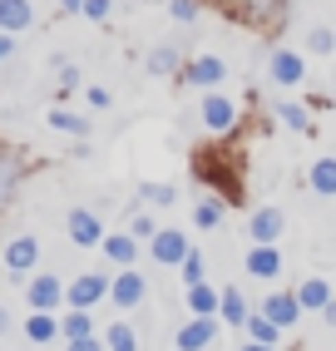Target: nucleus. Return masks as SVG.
<instances>
[{
	"label": "nucleus",
	"instance_id": "1a4fd4ad",
	"mask_svg": "<svg viewBox=\"0 0 336 351\" xmlns=\"http://www.w3.org/2000/svg\"><path fill=\"white\" fill-rule=\"evenodd\" d=\"M154 263H163V267H183V257L188 252H193V247H188V238H183V232H173V228H163V232H154Z\"/></svg>",
	"mask_w": 336,
	"mask_h": 351
},
{
	"label": "nucleus",
	"instance_id": "cd10ccee",
	"mask_svg": "<svg viewBox=\"0 0 336 351\" xmlns=\"http://www.w3.org/2000/svg\"><path fill=\"white\" fill-rule=\"evenodd\" d=\"M139 193L149 198L154 208H173V203H178V189H173V183H143Z\"/></svg>",
	"mask_w": 336,
	"mask_h": 351
},
{
	"label": "nucleus",
	"instance_id": "9b49d317",
	"mask_svg": "<svg viewBox=\"0 0 336 351\" xmlns=\"http://www.w3.org/2000/svg\"><path fill=\"white\" fill-rule=\"evenodd\" d=\"M35 257H40V243L30 238V232H20V238L5 243V272H10V277L30 272V267H35Z\"/></svg>",
	"mask_w": 336,
	"mask_h": 351
},
{
	"label": "nucleus",
	"instance_id": "a878e982",
	"mask_svg": "<svg viewBox=\"0 0 336 351\" xmlns=\"http://www.w3.org/2000/svg\"><path fill=\"white\" fill-rule=\"evenodd\" d=\"M50 124H55L60 134H75V138L89 134V119H80V114H69V109H50Z\"/></svg>",
	"mask_w": 336,
	"mask_h": 351
},
{
	"label": "nucleus",
	"instance_id": "39448f33",
	"mask_svg": "<svg viewBox=\"0 0 336 351\" xmlns=\"http://www.w3.org/2000/svg\"><path fill=\"white\" fill-rule=\"evenodd\" d=\"M228 80V64L218 55H198V60H188L183 69V84H193V89H218Z\"/></svg>",
	"mask_w": 336,
	"mask_h": 351
},
{
	"label": "nucleus",
	"instance_id": "f257e3e1",
	"mask_svg": "<svg viewBox=\"0 0 336 351\" xmlns=\"http://www.w3.org/2000/svg\"><path fill=\"white\" fill-rule=\"evenodd\" d=\"M223 5L252 30H277L287 15V0H223Z\"/></svg>",
	"mask_w": 336,
	"mask_h": 351
},
{
	"label": "nucleus",
	"instance_id": "72a5a7b5",
	"mask_svg": "<svg viewBox=\"0 0 336 351\" xmlns=\"http://www.w3.org/2000/svg\"><path fill=\"white\" fill-rule=\"evenodd\" d=\"M55 69H60V89H75L80 84V69L69 64V60H55Z\"/></svg>",
	"mask_w": 336,
	"mask_h": 351
},
{
	"label": "nucleus",
	"instance_id": "f03ea898",
	"mask_svg": "<svg viewBox=\"0 0 336 351\" xmlns=\"http://www.w3.org/2000/svg\"><path fill=\"white\" fill-rule=\"evenodd\" d=\"M109 287H114V277H104V272H80L75 277V282H69L64 287V302H69V307H99V302L109 297Z\"/></svg>",
	"mask_w": 336,
	"mask_h": 351
},
{
	"label": "nucleus",
	"instance_id": "4468645a",
	"mask_svg": "<svg viewBox=\"0 0 336 351\" xmlns=\"http://www.w3.org/2000/svg\"><path fill=\"white\" fill-rule=\"evenodd\" d=\"M262 317H272V322L282 326V332H287V326H292V322L302 317V302H297V292H272L267 302H262Z\"/></svg>",
	"mask_w": 336,
	"mask_h": 351
},
{
	"label": "nucleus",
	"instance_id": "7c9ffc66",
	"mask_svg": "<svg viewBox=\"0 0 336 351\" xmlns=\"http://www.w3.org/2000/svg\"><path fill=\"white\" fill-rule=\"evenodd\" d=\"M203 272H208L203 252H188V257H183V282H188V287H198V282H203Z\"/></svg>",
	"mask_w": 336,
	"mask_h": 351
},
{
	"label": "nucleus",
	"instance_id": "c9c22d12",
	"mask_svg": "<svg viewBox=\"0 0 336 351\" xmlns=\"http://www.w3.org/2000/svg\"><path fill=\"white\" fill-rule=\"evenodd\" d=\"M129 232H134V238H154L158 228H154V218H149V213H134V228H129Z\"/></svg>",
	"mask_w": 336,
	"mask_h": 351
},
{
	"label": "nucleus",
	"instance_id": "5701e85b",
	"mask_svg": "<svg viewBox=\"0 0 336 351\" xmlns=\"http://www.w3.org/2000/svg\"><path fill=\"white\" fill-rule=\"evenodd\" d=\"M173 69H178V45H154V50H149V75H173Z\"/></svg>",
	"mask_w": 336,
	"mask_h": 351
},
{
	"label": "nucleus",
	"instance_id": "9d476101",
	"mask_svg": "<svg viewBox=\"0 0 336 351\" xmlns=\"http://www.w3.org/2000/svg\"><path fill=\"white\" fill-rule=\"evenodd\" d=\"M109 302L119 312H134L139 302H143V277H139V267H124L114 277V287H109Z\"/></svg>",
	"mask_w": 336,
	"mask_h": 351
},
{
	"label": "nucleus",
	"instance_id": "dca6fc26",
	"mask_svg": "<svg viewBox=\"0 0 336 351\" xmlns=\"http://www.w3.org/2000/svg\"><path fill=\"white\" fill-rule=\"evenodd\" d=\"M30 20H35V5H30V0H0V30L20 35V30H30Z\"/></svg>",
	"mask_w": 336,
	"mask_h": 351
},
{
	"label": "nucleus",
	"instance_id": "6ab92c4d",
	"mask_svg": "<svg viewBox=\"0 0 336 351\" xmlns=\"http://www.w3.org/2000/svg\"><path fill=\"white\" fill-rule=\"evenodd\" d=\"M297 302L311 312H326V302H331V287H326V277H307V282L297 287Z\"/></svg>",
	"mask_w": 336,
	"mask_h": 351
},
{
	"label": "nucleus",
	"instance_id": "c85d7f7f",
	"mask_svg": "<svg viewBox=\"0 0 336 351\" xmlns=\"http://www.w3.org/2000/svg\"><path fill=\"white\" fill-rule=\"evenodd\" d=\"M277 119L287 124V129H297V134H307L311 124H307V109L302 104H277Z\"/></svg>",
	"mask_w": 336,
	"mask_h": 351
},
{
	"label": "nucleus",
	"instance_id": "b1692460",
	"mask_svg": "<svg viewBox=\"0 0 336 351\" xmlns=\"http://www.w3.org/2000/svg\"><path fill=\"white\" fill-rule=\"evenodd\" d=\"M243 326H248V337H252V341H262V346H277V337H282V326H277L272 317H262V312H257V317H248Z\"/></svg>",
	"mask_w": 336,
	"mask_h": 351
},
{
	"label": "nucleus",
	"instance_id": "37998d69",
	"mask_svg": "<svg viewBox=\"0 0 336 351\" xmlns=\"http://www.w3.org/2000/svg\"><path fill=\"white\" fill-rule=\"evenodd\" d=\"M243 351H277V346H262V341H248Z\"/></svg>",
	"mask_w": 336,
	"mask_h": 351
},
{
	"label": "nucleus",
	"instance_id": "4be33fe9",
	"mask_svg": "<svg viewBox=\"0 0 336 351\" xmlns=\"http://www.w3.org/2000/svg\"><path fill=\"white\" fill-rule=\"evenodd\" d=\"M218 317L228 322V326H243L252 312H248V302H243V292L237 287H223V307H218Z\"/></svg>",
	"mask_w": 336,
	"mask_h": 351
},
{
	"label": "nucleus",
	"instance_id": "a211bd4d",
	"mask_svg": "<svg viewBox=\"0 0 336 351\" xmlns=\"http://www.w3.org/2000/svg\"><path fill=\"white\" fill-rule=\"evenodd\" d=\"M60 337H64V341H80V337H94V317H89L84 307H69V312L60 317Z\"/></svg>",
	"mask_w": 336,
	"mask_h": 351
},
{
	"label": "nucleus",
	"instance_id": "412c9836",
	"mask_svg": "<svg viewBox=\"0 0 336 351\" xmlns=\"http://www.w3.org/2000/svg\"><path fill=\"white\" fill-rule=\"evenodd\" d=\"M25 337H30L35 346L55 341V337H60V317H55V312H35V317L25 322Z\"/></svg>",
	"mask_w": 336,
	"mask_h": 351
},
{
	"label": "nucleus",
	"instance_id": "c756f323",
	"mask_svg": "<svg viewBox=\"0 0 336 351\" xmlns=\"http://www.w3.org/2000/svg\"><path fill=\"white\" fill-rule=\"evenodd\" d=\"M193 223H198L203 232H208V228H218V223H223V203H213V198L198 203V208H193Z\"/></svg>",
	"mask_w": 336,
	"mask_h": 351
},
{
	"label": "nucleus",
	"instance_id": "0eeeda50",
	"mask_svg": "<svg viewBox=\"0 0 336 351\" xmlns=\"http://www.w3.org/2000/svg\"><path fill=\"white\" fill-rule=\"evenodd\" d=\"M243 267L248 277H257V282H267V277H282V252L272 243H252L248 257H243Z\"/></svg>",
	"mask_w": 336,
	"mask_h": 351
},
{
	"label": "nucleus",
	"instance_id": "aec40b11",
	"mask_svg": "<svg viewBox=\"0 0 336 351\" xmlns=\"http://www.w3.org/2000/svg\"><path fill=\"white\" fill-rule=\"evenodd\" d=\"M311 193H317V198H336V158H317V163H311Z\"/></svg>",
	"mask_w": 336,
	"mask_h": 351
},
{
	"label": "nucleus",
	"instance_id": "bb28decb",
	"mask_svg": "<svg viewBox=\"0 0 336 351\" xmlns=\"http://www.w3.org/2000/svg\"><path fill=\"white\" fill-rule=\"evenodd\" d=\"M15 183H20V163L15 158H0V208L15 198Z\"/></svg>",
	"mask_w": 336,
	"mask_h": 351
},
{
	"label": "nucleus",
	"instance_id": "6e6552de",
	"mask_svg": "<svg viewBox=\"0 0 336 351\" xmlns=\"http://www.w3.org/2000/svg\"><path fill=\"white\" fill-rule=\"evenodd\" d=\"M198 119H203V129H208V134H228V129L237 124V104H232L228 95H208Z\"/></svg>",
	"mask_w": 336,
	"mask_h": 351
},
{
	"label": "nucleus",
	"instance_id": "e433bc0d",
	"mask_svg": "<svg viewBox=\"0 0 336 351\" xmlns=\"http://www.w3.org/2000/svg\"><path fill=\"white\" fill-rule=\"evenodd\" d=\"M168 10H173V20H193V15H198L193 0H168Z\"/></svg>",
	"mask_w": 336,
	"mask_h": 351
},
{
	"label": "nucleus",
	"instance_id": "79ce46f5",
	"mask_svg": "<svg viewBox=\"0 0 336 351\" xmlns=\"http://www.w3.org/2000/svg\"><path fill=\"white\" fill-rule=\"evenodd\" d=\"M5 332H10V312H5V307H0V337H5Z\"/></svg>",
	"mask_w": 336,
	"mask_h": 351
},
{
	"label": "nucleus",
	"instance_id": "393cba45",
	"mask_svg": "<svg viewBox=\"0 0 336 351\" xmlns=\"http://www.w3.org/2000/svg\"><path fill=\"white\" fill-rule=\"evenodd\" d=\"M104 346H109V351H139V337H134L129 322H114L109 332H104Z\"/></svg>",
	"mask_w": 336,
	"mask_h": 351
},
{
	"label": "nucleus",
	"instance_id": "a19ab883",
	"mask_svg": "<svg viewBox=\"0 0 336 351\" xmlns=\"http://www.w3.org/2000/svg\"><path fill=\"white\" fill-rule=\"evenodd\" d=\"M322 317H326V326H336V297L326 302V312H322Z\"/></svg>",
	"mask_w": 336,
	"mask_h": 351
},
{
	"label": "nucleus",
	"instance_id": "7ed1b4c3",
	"mask_svg": "<svg viewBox=\"0 0 336 351\" xmlns=\"http://www.w3.org/2000/svg\"><path fill=\"white\" fill-rule=\"evenodd\" d=\"M64 232H69V243H75V247H99V243L109 238V232H104V223L94 218L89 208H75V213L64 218Z\"/></svg>",
	"mask_w": 336,
	"mask_h": 351
},
{
	"label": "nucleus",
	"instance_id": "2f4dec72",
	"mask_svg": "<svg viewBox=\"0 0 336 351\" xmlns=\"http://www.w3.org/2000/svg\"><path fill=\"white\" fill-rule=\"evenodd\" d=\"M307 50H311V55H331V50H336V35L317 25V30H311V35H307Z\"/></svg>",
	"mask_w": 336,
	"mask_h": 351
},
{
	"label": "nucleus",
	"instance_id": "ea45409f",
	"mask_svg": "<svg viewBox=\"0 0 336 351\" xmlns=\"http://www.w3.org/2000/svg\"><path fill=\"white\" fill-rule=\"evenodd\" d=\"M60 10H64V15H80V10H84V0H60Z\"/></svg>",
	"mask_w": 336,
	"mask_h": 351
},
{
	"label": "nucleus",
	"instance_id": "ddd939ff",
	"mask_svg": "<svg viewBox=\"0 0 336 351\" xmlns=\"http://www.w3.org/2000/svg\"><path fill=\"white\" fill-rule=\"evenodd\" d=\"M282 208H257V213H252V223H248V238L252 243H272L277 247V238H282Z\"/></svg>",
	"mask_w": 336,
	"mask_h": 351
},
{
	"label": "nucleus",
	"instance_id": "f704fd0d",
	"mask_svg": "<svg viewBox=\"0 0 336 351\" xmlns=\"http://www.w3.org/2000/svg\"><path fill=\"white\" fill-rule=\"evenodd\" d=\"M64 351H109L104 337H80V341H64Z\"/></svg>",
	"mask_w": 336,
	"mask_h": 351
},
{
	"label": "nucleus",
	"instance_id": "f3484780",
	"mask_svg": "<svg viewBox=\"0 0 336 351\" xmlns=\"http://www.w3.org/2000/svg\"><path fill=\"white\" fill-rule=\"evenodd\" d=\"M218 307H223V292H213L208 282L188 287V312L193 317H218Z\"/></svg>",
	"mask_w": 336,
	"mask_h": 351
},
{
	"label": "nucleus",
	"instance_id": "4c0bfd02",
	"mask_svg": "<svg viewBox=\"0 0 336 351\" xmlns=\"http://www.w3.org/2000/svg\"><path fill=\"white\" fill-rule=\"evenodd\" d=\"M10 55H15V35H10V30H0V64H5Z\"/></svg>",
	"mask_w": 336,
	"mask_h": 351
},
{
	"label": "nucleus",
	"instance_id": "58836bf2",
	"mask_svg": "<svg viewBox=\"0 0 336 351\" xmlns=\"http://www.w3.org/2000/svg\"><path fill=\"white\" fill-rule=\"evenodd\" d=\"M89 104L94 109H109V89H89Z\"/></svg>",
	"mask_w": 336,
	"mask_h": 351
},
{
	"label": "nucleus",
	"instance_id": "423d86ee",
	"mask_svg": "<svg viewBox=\"0 0 336 351\" xmlns=\"http://www.w3.org/2000/svg\"><path fill=\"white\" fill-rule=\"evenodd\" d=\"M213 337H218V317H193V322H183V326H178L173 346H178V351H208Z\"/></svg>",
	"mask_w": 336,
	"mask_h": 351
},
{
	"label": "nucleus",
	"instance_id": "2eb2a0df",
	"mask_svg": "<svg viewBox=\"0 0 336 351\" xmlns=\"http://www.w3.org/2000/svg\"><path fill=\"white\" fill-rule=\"evenodd\" d=\"M99 247H104V257L114 267H134L139 263V238H134V232H109Z\"/></svg>",
	"mask_w": 336,
	"mask_h": 351
},
{
	"label": "nucleus",
	"instance_id": "f8f14e48",
	"mask_svg": "<svg viewBox=\"0 0 336 351\" xmlns=\"http://www.w3.org/2000/svg\"><path fill=\"white\" fill-rule=\"evenodd\" d=\"M64 302V282L55 272H45V277H30V307L35 312H55Z\"/></svg>",
	"mask_w": 336,
	"mask_h": 351
},
{
	"label": "nucleus",
	"instance_id": "473e14b6",
	"mask_svg": "<svg viewBox=\"0 0 336 351\" xmlns=\"http://www.w3.org/2000/svg\"><path fill=\"white\" fill-rule=\"evenodd\" d=\"M80 15H89V20H109V15H114V0H84Z\"/></svg>",
	"mask_w": 336,
	"mask_h": 351
},
{
	"label": "nucleus",
	"instance_id": "20e7f679",
	"mask_svg": "<svg viewBox=\"0 0 336 351\" xmlns=\"http://www.w3.org/2000/svg\"><path fill=\"white\" fill-rule=\"evenodd\" d=\"M267 75H272V84H282V89H297V84L307 80V60H302L297 50H272Z\"/></svg>",
	"mask_w": 336,
	"mask_h": 351
}]
</instances>
